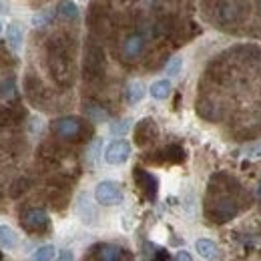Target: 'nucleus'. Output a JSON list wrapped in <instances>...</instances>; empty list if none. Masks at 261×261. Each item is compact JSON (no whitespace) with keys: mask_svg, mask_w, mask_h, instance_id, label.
Wrapping results in <instances>:
<instances>
[{"mask_svg":"<svg viewBox=\"0 0 261 261\" xmlns=\"http://www.w3.org/2000/svg\"><path fill=\"white\" fill-rule=\"evenodd\" d=\"M145 48H147L145 36L135 33V34H129V36L125 38V42H123V46H121V55H123V59H125L127 63H133V61H139V59L143 57Z\"/></svg>","mask_w":261,"mask_h":261,"instance_id":"obj_7","label":"nucleus"},{"mask_svg":"<svg viewBox=\"0 0 261 261\" xmlns=\"http://www.w3.org/2000/svg\"><path fill=\"white\" fill-rule=\"evenodd\" d=\"M171 255L167 253V249H157L155 251V255H153V259H169Z\"/></svg>","mask_w":261,"mask_h":261,"instance_id":"obj_29","label":"nucleus"},{"mask_svg":"<svg viewBox=\"0 0 261 261\" xmlns=\"http://www.w3.org/2000/svg\"><path fill=\"white\" fill-rule=\"evenodd\" d=\"M175 259H179V261H191L193 257H191V253H187L185 249H181L177 255H175Z\"/></svg>","mask_w":261,"mask_h":261,"instance_id":"obj_28","label":"nucleus"},{"mask_svg":"<svg viewBox=\"0 0 261 261\" xmlns=\"http://www.w3.org/2000/svg\"><path fill=\"white\" fill-rule=\"evenodd\" d=\"M0 14H10V4L6 0H0Z\"/></svg>","mask_w":261,"mask_h":261,"instance_id":"obj_30","label":"nucleus"},{"mask_svg":"<svg viewBox=\"0 0 261 261\" xmlns=\"http://www.w3.org/2000/svg\"><path fill=\"white\" fill-rule=\"evenodd\" d=\"M42 130V119L40 117H33L31 119V133L36 135V133H40Z\"/></svg>","mask_w":261,"mask_h":261,"instance_id":"obj_26","label":"nucleus"},{"mask_svg":"<svg viewBox=\"0 0 261 261\" xmlns=\"http://www.w3.org/2000/svg\"><path fill=\"white\" fill-rule=\"evenodd\" d=\"M157 135H159V129H157L155 121L149 119V117H147V119H141V121L135 125V143H137L139 147L149 145L151 141L157 139Z\"/></svg>","mask_w":261,"mask_h":261,"instance_id":"obj_9","label":"nucleus"},{"mask_svg":"<svg viewBox=\"0 0 261 261\" xmlns=\"http://www.w3.org/2000/svg\"><path fill=\"white\" fill-rule=\"evenodd\" d=\"M55 16H57V8H55V10H53V8L38 10V12L33 16V27H36V29H44V27H48V24L55 20Z\"/></svg>","mask_w":261,"mask_h":261,"instance_id":"obj_20","label":"nucleus"},{"mask_svg":"<svg viewBox=\"0 0 261 261\" xmlns=\"http://www.w3.org/2000/svg\"><path fill=\"white\" fill-rule=\"evenodd\" d=\"M133 177H135V183L137 187L141 189L143 197L147 201H155L157 193H159V179L151 173V171H145L143 167H135L133 169Z\"/></svg>","mask_w":261,"mask_h":261,"instance_id":"obj_4","label":"nucleus"},{"mask_svg":"<svg viewBox=\"0 0 261 261\" xmlns=\"http://www.w3.org/2000/svg\"><path fill=\"white\" fill-rule=\"evenodd\" d=\"M245 12H247V0H225L217 8V16L223 24L241 22Z\"/></svg>","mask_w":261,"mask_h":261,"instance_id":"obj_5","label":"nucleus"},{"mask_svg":"<svg viewBox=\"0 0 261 261\" xmlns=\"http://www.w3.org/2000/svg\"><path fill=\"white\" fill-rule=\"evenodd\" d=\"M147 95V87L141 83V81H133L129 87H127V102L129 105H139Z\"/></svg>","mask_w":261,"mask_h":261,"instance_id":"obj_18","label":"nucleus"},{"mask_svg":"<svg viewBox=\"0 0 261 261\" xmlns=\"http://www.w3.org/2000/svg\"><path fill=\"white\" fill-rule=\"evenodd\" d=\"M257 199L261 201V183H259V187H257Z\"/></svg>","mask_w":261,"mask_h":261,"instance_id":"obj_31","label":"nucleus"},{"mask_svg":"<svg viewBox=\"0 0 261 261\" xmlns=\"http://www.w3.org/2000/svg\"><path fill=\"white\" fill-rule=\"evenodd\" d=\"M18 89H16V81L12 79V76H8V79H2L0 81V102H10V100H14L16 98V93Z\"/></svg>","mask_w":261,"mask_h":261,"instance_id":"obj_19","label":"nucleus"},{"mask_svg":"<svg viewBox=\"0 0 261 261\" xmlns=\"http://www.w3.org/2000/svg\"><path fill=\"white\" fill-rule=\"evenodd\" d=\"M6 42H8V48L12 53H20L22 50V44H24V31L20 27V22H10L6 27Z\"/></svg>","mask_w":261,"mask_h":261,"instance_id":"obj_12","label":"nucleus"},{"mask_svg":"<svg viewBox=\"0 0 261 261\" xmlns=\"http://www.w3.org/2000/svg\"><path fill=\"white\" fill-rule=\"evenodd\" d=\"M130 127H133V121H130L129 117L117 119V121H113V123L109 125V133H111L113 137H125L130 130Z\"/></svg>","mask_w":261,"mask_h":261,"instance_id":"obj_22","label":"nucleus"},{"mask_svg":"<svg viewBox=\"0 0 261 261\" xmlns=\"http://www.w3.org/2000/svg\"><path fill=\"white\" fill-rule=\"evenodd\" d=\"M2 31H4V24H2V20H0V34H2Z\"/></svg>","mask_w":261,"mask_h":261,"instance_id":"obj_32","label":"nucleus"},{"mask_svg":"<svg viewBox=\"0 0 261 261\" xmlns=\"http://www.w3.org/2000/svg\"><path fill=\"white\" fill-rule=\"evenodd\" d=\"M159 163H171V165H177V163H183L185 161V149L179 147V145H169L165 147L163 151H159Z\"/></svg>","mask_w":261,"mask_h":261,"instance_id":"obj_13","label":"nucleus"},{"mask_svg":"<svg viewBox=\"0 0 261 261\" xmlns=\"http://www.w3.org/2000/svg\"><path fill=\"white\" fill-rule=\"evenodd\" d=\"M181 68H183V59H181V57H173V59H169V63L165 65V72H167L169 76H177V74L181 72Z\"/></svg>","mask_w":261,"mask_h":261,"instance_id":"obj_24","label":"nucleus"},{"mask_svg":"<svg viewBox=\"0 0 261 261\" xmlns=\"http://www.w3.org/2000/svg\"><path fill=\"white\" fill-rule=\"evenodd\" d=\"M57 18H61V20H65V22L76 20V18H79V6H76L72 0H63V2H59V6H57Z\"/></svg>","mask_w":261,"mask_h":261,"instance_id":"obj_15","label":"nucleus"},{"mask_svg":"<svg viewBox=\"0 0 261 261\" xmlns=\"http://www.w3.org/2000/svg\"><path fill=\"white\" fill-rule=\"evenodd\" d=\"M87 129V123L81 119V117H74V115H66L61 117L57 121L50 123V130L57 139H63V141H76L85 135Z\"/></svg>","mask_w":261,"mask_h":261,"instance_id":"obj_1","label":"nucleus"},{"mask_svg":"<svg viewBox=\"0 0 261 261\" xmlns=\"http://www.w3.org/2000/svg\"><path fill=\"white\" fill-rule=\"evenodd\" d=\"M195 251L203 259H217V257H219V247H217V243L211 241V239H197Z\"/></svg>","mask_w":261,"mask_h":261,"instance_id":"obj_14","label":"nucleus"},{"mask_svg":"<svg viewBox=\"0 0 261 261\" xmlns=\"http://www.w3.org/2000/svg\"><path fill=\"white\" fill-rule=\"evenodd\" d=\"M129 157H130V145L123 139V137L111 141V143L105 147V151H102V159H105L109 165L127 163Z\"/></svg>","mask_w":261,"mask_h":261,"instance_id":"obj_6","label":"nucleus"},{"mask_svg":"<svg viewBox=\"0 0 261 261\" xmlns=\"http://www.w3.org/2000/svg\"><path fill=\"white\" fill-rule=\"evenodd\" d=\"M20 243L16 231L8 225H0V247L2 249H16Z\"/></svg>","mask_w":261,"mask_h":261,"instance_id":"obj_17","label":"nucleus"},{"mask_svg":"<svg viewBox=\"0 0 261 261\" xmlns=\"http://www.w3.org/2000/svg\"><path fill=\"white\" fill-rule=\"evenodd\" d=\"M171 91H173V87H171V81L169 79H159V81H155L151 87H149V93H151V97L155 98V100H165V98L171 97Z\"/></svg>","mask_w":261,"mask_h":261,"instance_id":"obj_16","label":"nucleus"},{"mask_svg":"<svg viewBox=\"0 0 261 261\" xmlns=\"http://www.w3.org/2000/svg\"><path fill=\"white\" fill-rule=\"evenodd\" d=\"M57 257L61 261H68V259H74V253L70 249H61V253H57Z\"/></svg>","mask_w":261,"mask_h":261,"instance_id":"obj_27","label":"nucleus"},{"mask_svg":"<svg viewBox=\"0 0 261 261\" xmlns=\"http://www.w3.org/2000/svg\"><path fill=\"white\" fill-rule=\"evenodd\" d=\"M74 211H76L79 219H81L85 225H97L98 211H97V207H95V203L91 201L89 193H79L76 201H74Z\"/></svg>","mask_w":261,"mask_h":261,"instance_id":"obj_8","label":"nucleus"},{"mask_svg":"<svg viewBox=\"0 0 261 261\" xmlns=\"http://www.w3.org/2000/svg\"><path fill=\"white\" fill-rule=\"evenodd\" d=\"M100 147H102V143H100V139H97L93 145H91V149H89V159L95 163L98 159V151H100Z\"/></svg>","mask_w":261,"mask_h":261,"instance_id":"obj_25","label":"nucleus"},{"mask_svg":"<svg viewBox=\"0 0 261 261\" xmlns=\"http://www.w3.org/2000/svg\"><path fill=\"white\" fill-rule=\"evenodd\" d=\"M102 66H105V55L98 46H89L87 48V55H85V72L89 74H98L102 72Z\"/></svg>","mask_w":261,"mask_h":261,"instance_id":"obj_10","label":"nucleus"},{"mask_svg":"<svg viewBox=\"0 0 261 261\" xmlns=\"http://www.w3.org/2000/svg\"><path fill=\"white\" fill-rule=\"evenodd\" d=\"M259 6H261V0H259Z\"/></svg>","mask_w":261,"mask_h":261,"instance_id":"obj_33","label":"nucleus"},{"mask_svg":"<svg viewBox=\"0 0 261 261\" xmlns=\"http://www.w3.org/2000/svg\"><path fill=\"white\" fill-rule=\"evenodd\" d=\"M31 257H33L34 261H50V259H55V257H57V249H55V245L46 243V245L36 247Z\"/></svg>","mask_w":261,"mask_h":261,"instance_id":"obj_23","label":"nucleus"},{"mask_svg":"<svg viewBox=\"0 0 261 261\" xmlns=\"http://www.w3.org/2000/svg\"><path fill=\"white\" fill-rule=\"evenodd\" d=\"M20 225L29 233H48L50 231V217L44 209H29L20 217Z\"/></svg>","mask_w":261,"mask_h":261,"instance_id":"obj_3","label":"nucleus"},{"mask_svg":"<svg viewBox=\"0 0 261 261\" xmlns=\"http://www.w3.org/2000/svg\"><path fill=\"white\" fill-rule=\"evenodd\" d=\"M85 115L91 123H102L107 119V111L97 102H85Z\"/></svg>","mask_w":261,"mask_h":261,"instance_id":"obj_21","label":"nucleus"},{"mask_svg":"<svg viewBox=\"0 0 261 261\" xmlns=\"http://www.w3.org/2000/svg\"><path fill=\"white\" fill-rule=\"evenodd\" d=\"M93 251H95V257L100 261H119L125 257V249H121L119 245H115V243H98L93 247Z\"/></svg>","mask_w":261,"mask_h":261,"instance_id":"obj_11","label":"nucleus"},{"mask_svg":"<svg viewBox=\"0 0 261 261\" xmlns=\"http://www.w3.org/2000/svg\"><path fill=\"white\" fill-rule=\"evenodd\" d=\"M93 195H95V201L102 207H115V205L123 203V199H125L123 187L117 181H100L95 187Z\"/></svg>","mask_w":261,"mask_h":261,"instance_id":"obj_2","label":"nucleus"}]
</instances>
